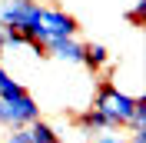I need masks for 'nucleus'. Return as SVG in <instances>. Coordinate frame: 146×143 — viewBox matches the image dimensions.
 Instances as JSON below:
<instances>
[{
	"instance_id": "obj_1",
	"label": "nucleus",
	"mask_w": 146,
	"mask_h": 143,
	"mask_svg": "<svg viewBox=\"0 0 146 143\" xmlns=\"http://www.w3.org/2000/svg\"><path fill=\"white\" fill-rule=\"evenodd\" d=\"M40 13H43L40 0H0V23L7 30H17L20 37H27L33 43H43Z\"/></svg>"
},
{
	"instance_id": "obj_2",
	"label": "nucleus",
	"mask_w": 146,
	"mask_h": 143,
	"mask_svg": "<svg viewBox=\"0 0 146 143\" xmlns=\"http://www.w3.org/2000/svg\"><path fill=\"white\" fill-rule=\"evenodd\" d=\"M133 107H136V97H129L126 90H119L116 83L110 80V77H103L100 83H96V97H93V110L96 113H103L110 120V123L116 126H129V116H133Z\"/></svg>"
},
{
	"instance_id": "obj_3",
	"label": "nucleus",
	"mask_w": 146,
	"mask_h": 143,
	"mask_svg": "<svg viewBox=\"0 0 146 143\" xmlns=\"http://www.w3.org/2000/svg\"><path fill=\"white\" fill-rule=\"evenodd\" d=\"M33 120H40V103L30 97L27 90H23L20 97L3 100V116H0V126L17 130V126H30Z\"/></svg>"
},
{
	"instance_id": "obj_4",
	"label": "nucleus",
	"mask_w": 146,
	"mask_h": 143,
	"mask_svg": "<svg viewBox=\"0 0 146 143\" xmlns=\"http://www.w3.org/2000/svg\"><path fill=\"white\" fill-rule=\"evenodd\" d=\"M40 30H43V43H50V40L76 37L80 33V23H76L73 13H66V10H60V7H43V13H40Z\"/></svg>"
},
{
	"instance_id": "obj_5",
	"label": "nucleus",
	"mask_w": 146,
	"mask_h": 143,
	"mask_svg": "<svg viewBox=\"0 0 146 143\" xmlns=\"http://www.w3.org/2000/svg\"><path fill=\"white\" fill-rule=\"evenodd\" d=\"M43 50H46V57H56L63 63H83V40H76V37L50 40V43H43Z\"/></svg>"
},
{
	"instance_id": "obj_6",
	"label": "nucleus",
	"mask_w": 146,
	"mask_h": 143,
	"mask_svg": "<svg viewBox=\"0 0 146 143\" xmlns=\"http://www.w3.org/2000/svg\"><path fill=\"white\" fill-rule=\"evenodd\" d=\"M76 126H80L86 136H96V133H110V130H116V126L110 123L103 113H96V110H83V113H76Z\"/></svg>"
},
{
	"instance_id": "obj_7",
	"label": "nucleus",
	"mask_w": 146,
	"mask_h": 143,
	"mask_svg": "<svg viewBox=\"0 0 146 143\" xmlns=\"http://www.w3.org/2000/svg\"><path fill=\"white\" fill-rule=\"evenodd\" d=\"M83 67L90 73H100L110 67V50L103 43H83Z\"/></svg>"
},
{
	"instance_id": "obj_8",
	"label": "nucleus",
	"mask_w": 146,
	"mask_h": 143,
	"mask_svg": "<svg viewBox=\"0 0 146 143\" xmlns=\"http://www.w3.org/2000/svg\"><path fill=\"white\" fill-rule=\"evenodd\" d=\"M27 133H30V143H63L60 133H56L46 120H33V123L27 126Z\"/></svg>"
},
{
	"instance_id": "obj_9",
	"label": "nucleus",
	"mask_w": 146,
	"mask_h": 143,
	"mask_svg": "<svg viewBox=\"0 0 146 143\" xmlns=\"http://www.w3.org/2000/svg\"><path fill=\"white\" fill-rule=\"evenodd\" d=\"M23 93V83L13 77V73L3 67V60H0V100H10V97H20Z\"/></svg>"
},
{
	"instance_id": "obj_10",
	"label": "nucleus",
	"mask_w": 146,
	"mask_h": 143,
	"mask_svg": "<svg viewBox=\"0 0 146 143\" xmlns=\"http://www.w3.org/2000/svg\"><path fill=\"white\" fill-rule=\"evenodd\" d=\"M129 130H146V97H136V107L129 116Z\"/></svg>"
},
{
	"instance_id": "obj_11",
	"label": "nucleus",
	"mask_w": 146,
	"mask_h": 143,
	"mask_svg": "<svg viewBox=\"0 0 146 143\" xmlns=\"http://www.w3.org/2000/svg\"><path fill=\"white\" fill-rule=\"evenodd\" d=\"M93 143H126V136H119L116 130H110V133H96V136H90Z\"/></svg>"
},
{
	"instance_id": "obj_12",
	"label": "nucleus",
	"mask_w": 146,
	"mask_h": 143,
	"mask_svg": "<svg viewBox=\"0 0 146 143\" xmlns=\"http://www.w3.org/2000/svg\"><path fill=\"white\" fill-rule=\"evenodd\" d=\"M143 17H146V0H136V7L129 10V20L133 23H143Z\"/></svg>"
},
{
	"instance_id": "obj_13",
	"label": "nucleus",
	"mask_w": 146,
	"mask_h": 143,
	"mask_svg": "<svg viewBox=\"0 0 146 143\" xmlns=\"http://www.w3.org/2000/svg\"><path fill=\"white\" fill-rule=\"evenodd\" d=\"M126 143H146V130H129Z\"/></svg>"
},
{
	"instance_id": "obj_14",
	"label": "nucleus",
	"mask_w": 146,
	"mask_h": 143,
	"mask_svg": "<svg viewBox=\"0 0 146 143\" xmlns=\"http://www.w3.org/2000/svg\"><path fill=\"white\" fill-rule=\"evenodd\" d=\"M3 50H7V27L0 23V60H3Z\"/></svg>"
},
{
	"instance_id": "obj_15",
	"label": "nucleus",
	"mask_w": 146,
	"mask_h": 143,
	"mask_svg": "<svg viewBox=\"0 0 146 143\" xmlns=\"http://www.w3.org/2000/svg\"><path fill=\"white\" fill-rule=\"evenodd\" d=\"M0 116H3V100H0Z\"/></svg>"
}]
</instances>
